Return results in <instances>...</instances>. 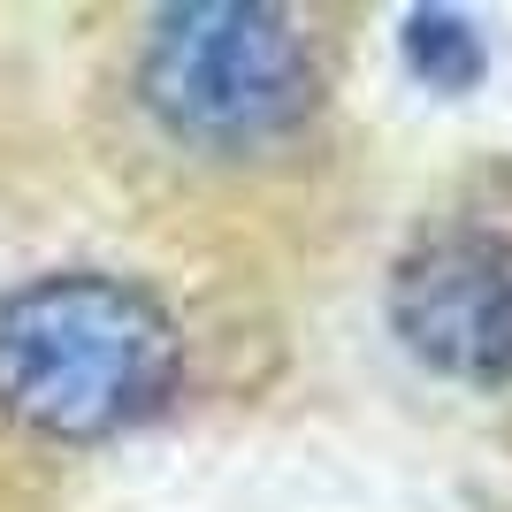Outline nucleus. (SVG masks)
<instances>
[{
	"mask_svg": "<svg viewBox=\"0 0 512 512\" xmlns=\"http://www.w3.org/2000/svg\"><path fill=\"white\" fill-rule=\"evenodd\" d=\"M406 46H413V69H421L428 85H451V92L474 85V69H482V39H474L459 16H444V8H436V16H413Z\"/></svg>",
	"mask_w": 512,
	"mask_h": 512,
	"instance_id": "4",
	"label": "nucleus"
},
{
	"mask_svg": "<svg viewBox=\"0 0 512 512\" xmlns=\"http://www.w3.org/2000/svg\"><path fill=\"white\" fill-rule=\"evenodd\" d=\"M176 390V321L115 276H39L0 299V406L39 436H115Z\"/></svg>",
	"mask_w": 512,
	"mask_h": 512,
	"instance_id": "1",
	"label": "nucleus"
},
{
	"mask_svg": "<svg viewBox=\"0 0 512 512\" xmlns=\"http://www.w3.org/2000/svg\"><path fill=\"white\" fill-rule=\"evenodd\" d=\"M390 321L459 383H512V237H428L390 276Z\"/></svg>",
	"mask_w": 512,
	"mask_h": 512,
	"instance_id": "3",
	"label": "nucleus"
},
{
	"mask_svg": "<svg viewBox=\"0 0 512 512\" xmlns=\"http://www.w3.org/2000/svg\"><path fill=\"white\" fill-rule=\"evenodd\" d=\"M321 69L299 16L260 0L169 8L146 46V107L199 146H260L314 107Z\"/></svg>",
	"mask_w": 512,
	"mask_h": 512,
	"instance_id": "2",
	"label": "nucleus"
}]
</instances>
